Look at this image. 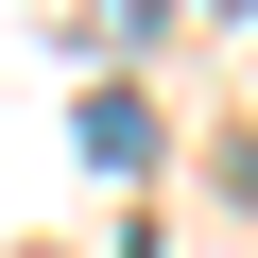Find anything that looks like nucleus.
I'll return each mask as SVG.
<instances>
[{"mask_svg": "<svg viewBox=\"0 0 258 258\" xmlns=\"http://www.w3.org/2000/svg\"><path fill=\"white\" fill-rule=\"evenodd\" d=\"M86 155H103V172H138V155H155V103H138V86H103V103H86Z\"/></svg>", "mask_w": 258, "mask_h": 258, "instance_id": "obj_1", "label": "nucleus"}]
</instances>
